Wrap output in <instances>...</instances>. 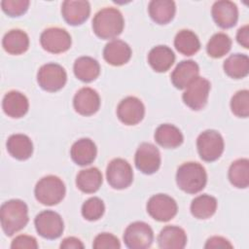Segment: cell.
Segmentation results:
<instances>
[{"label": "cell", "mask_w": 249, "mask_h": 249, "mask_svg": "<svg viewBox=\"0 0 249 249\" xmlns=\"http://www.w3.org/2000/svg\"><path fill=\"white\" fill-rule=\"evenodd\" d=\"M0 221L3 231L11 236L22 230L28 223V207L20 199H10L1 205Z\"/></svg>", "instance_id": "obj_1"}, {"label": "cell", "mask_w": 249, "mask_h": 249, "mask_svg": "<svg viewBox=\"0 0 249 249\" xmlns=\"http://www.w3.org/2000/svg\"><path fill=\"white\" fill-rule=\"evenodd\" d=\"M231 112L239 118H247L249 116V91L242 89L237 91L231 100Z\"/></svg>", "instance_id": "obj_36"}, {"label": "cell", "mask_w": 249, "mask_h": 249, "mask_svg": "<svg viewBox=\"0 0 249 249\" xmlns=\"http://www.w3.org/2000/svg\"><path fill=\"white\" fill-rule=\"evenodd\" d=\"M211 14L216 24L224 29L234 26L238 19L236 5L228 0L216 1L212 6Z\"/></svg>", "instance_id": "obj_16"}, {"label": "cell", "mask_w": 249, "mask_h": 249, "mask_svg": "<svg viewBox=\"0 0 249 249\" xmlns=\"http://www.w3.org/2000/svg\"><path fill=\"white\" fill-rule=\"evenodd\" d=\"M154 240L152 228L144 222L131 223L124 231V241L130 249L149 248Z\"/></svg>", "instance_id": "obj_8"}, {"label": "cell", "mask_w": 249, "mask_h": 249, "mask_svg": "<svg viewBox=\"0 0 249 249\" xmlns=\"http://www.w3.org/2000/svg\"><path fill=\"white\" fill-rule=\"evenodd\" d=\"M224 139L214 129H207L201 132L196 139L197 152L204 161L217 160L224 152Z\"/></svg>", "instance_id": "obj_5"}, {"label": "cell", "mask_w": 249, "mask_h": 249, "mask_svg": "<svg viewBox=\"0 0 249 249\" xmlns=\"http://www.w3.org/2000/svg\"><path fill=\"white\" fill-rule=\"evenodd\" d=\"M61 14L70 25H80L89 17L90 6L85 0H66L62 3Z\"/></svg>", "instance_id": "obj_17"}, {"label": "cell", "mask_w": 249, "mask_h": 249, "mask_svg": "<svg viewBox=\"0 0 249 249\" xmlns=\"http://www.w3.org/2000/svg\"><path fill=\"white\" fill-rule=\"evenodd\" d=\"M229 180L236 188L245 189L249 185V160L238 159L229 168Z\"/></svg>", "instance_id": "obj_33"}, {"label": "cell", "mask_w": 249, "mask_h": 249, "mask_svg": "<svg viewBox=\"0 0 249 249\" xmlns=\"http://www.w3.org/2000/svg\"><path fill=\"white\" fill-rule=\"evenodd\" d=\"M144 115V104L135 96H127L124 98L117 108V116L119 120L126 125L139 124L143 120Z\"/></svg>", "instance_id": "obj_14"}, {"label": "cell", "mask_w": 249, "mask_h": 249, "mask_svg": "<svg viewBox=\"0 0 249 249\" xmlns=\"http://www.w3.org/2000/svg\"><path fill=\"white\" fill-rule=\"evenodd\" d=\"M6 146L9 154L18 160H25L33 154V143L25 134H12L8 138Z\"/></svg>", "instance_id": "obj_24"}, {"label": "cell", "mask_w": 249, "mask_h": 249, "mask_svg": "<svg viewBox=\"0 0 249 249\" xmlns=\"http://www.w3.org/2000/svg\"><path fill=\"white\" fill-rule=\"evenodd\" d=\"M199 67L194 60H183L177 64L171 74V82L176 89H186L198 77Z\"/></svg>", "instance_id": "obj_19"}, {"label": "cell", "mask_w": 249, "mask_h": 249, "mask_svg": "<svg viewBox=\"0 0 249 249\" xmlns=\"http://www.w3.org/2000/svg\"><path fill=\"white\" fill-rule=\"evenodd\" d=\"M2 108L7 116L14 119H18L27 113L29 108L28 99L20 91L11 90L3 97Z\"/></svg>", "instance_id": "obj_20"}, {"label": "cell", "mask_w": 249, "mask_h": 249, "mask_svg": "<svg viewBox=\"0 0 249 249\" xmlns=\"http://www.w3.org/2000/svg\"><path fill=\"white\" fill-rule=\"evenodd\" d=\"M155 140L163 148L174 149L183 143L184 137L177 126L170 124H163L156 129Z\"/></svg>", "instance_id": "obj_25"}, {"label": "cell", "mask_w": 249, "mask_h": 249, "mask_svg": "<svg viewBox=\"0 0 249 249\" xmlns=\"http://www.w3.org/2000/svg\"><path fill=\"white\" fill-rule=\"evenodd\" d=\"M236 40L243 48H249V26L247 24L238 29L236 33Z\"/></svg>", "instance_id": "obj_41"}, {"label": "cell", "mask_w": 249, "mask_h": 249, "mask_svg": "<svg viewBox=\"0 0 249 249\" xmlns=\"http://www.w3.org/2000/svg\"><path fill=\"white\" fill-rule=\"evenodd\" d=\"M210 82L203 78L197 77L195 79L183 92L182 98L184 103L193 110L202 109L208 100L210 91Z\"/></svg>", "instance_id": "obj_11"}, {"label": "cell", "mask_w": 249, "mask_h": 249, "mask_svg": "<svg viewBox=\"0 0 249 249\" xmlns=\"http://www.w3.org/2000/svg\"><path fill=\"white\" fill-rule=\"evenodd\" d=\"M160 154L159 149L152 143L144 142L138 147L134 162L138 170L144 174H153L160 166Z\"/></svg>", "instance_id": "obj_13"}, {"label": "cell", "mask_w": 249, "mask_h": 249, "mask_svg": "<svg viewBox=\"0 0 249 249\" xmlns=\"http://www.w3.org/2000/svg\"><path fill=\"white\" fill-rule=\"evenodd\" d=\"M176 50L184 55H193L200 49V42L195 32L188 29L180 30L174 38Z\"/></svg>", "instance_id": "obj_31"}, {"label": "cell", "mask_w": 249, "mask_h": 249, "mask_svg": "<svg viewBox=\"0 0 249 249\" xmlns=\"http://www.w3.org/2000/svg\"><path fill=\"white\" fill-rule=\"evenodd\" d=\"M96 146L89 138H81L71 147L70 155L73 161L79 165L90 164L96 157Z\"/></svg>", "instance_id": "obj_22"}, {"label": "cell", "mask_w": 249, "mask_h": 249, "mask_svg": "<svg viewBox=\"0 0 249 249\" xmlns=\"http://www.w3.org/2000/svg\"><path fill=\"white\" fill-rule=\"evenodd\" d=\"M3 12L10 17H19L23 15L28 7V0H3L1 1Z\"/></svg>", "instance_id": "obj_37"}, {"label": "cell", "mask_w": 249, "mask_h": 249, "mask_svg": "<svg viewBox=\"0 0 249 249\" xmlns=\"http://www.w3.org/2000/svg\"><path fill=\"white\" fill-rule=\"evenodd\" d=\"M223 68L225 73L231 78H244L249 73V58L243 53H233L225 60Z\"/></svg>", "instance_id": "obj_30"}, {"label": "cell", "mask_w": 249, "mask_h": 249, "mask_svg": "<svg viewBox=\"0 0 249 249\" xmlns=\"http://www.w3.org/2000/svg\"><path fill=\"white\" fill-rule=\"evenodd\" d=\"M67 81V74L64 68L57 63H47L40 67L37 73L39 86L50 92L61 89Z\"/></svg>", "instance_id": "obj_6"}, {"label": "cell", "mask_w": 249, "mask_h": 249, "mask_svg": "<svg viewBox=\"0 0 249 249\" xmlns=\"http://www.w3.org/2000/svg\"><path fill=\"white\" fill-rule=\"evenodd\" d=\"M175 61V54L167 46H156L148 54V62L156 72L162 73L170 69Z\"/></svg>", "instance_id": "obj_23"}, {"label": "cell", "mask_w": 249, "mask_h": 249, "mask_svg": "<svg viewBox=\"0 0 249 249\" xmlns=\"http://www.w3.org/2000/svg\"><path fill=\"white\" fill-rule=\"evenodd\" d=\"M124 26L122 13L113 7L98 11L92 19V29L101 39H114L119 36Z\"/></svg>", "instance_id": "obj_2"}, {"label": "cell", "mask_w": 249, "mask_h": 249, "mask_svg": "<svg viewBox=\"0 0 249 249\" xmlns=\"http://www.w3.org/2000/svg\"><path fill=\"white\" fill-rule=\"evenodd\" d=\"M231 48V40L226 33L214 34L207 43L206 52L213 58H220L227 54Z\"/></svg>", "instance_id": "obj_34"}, {"label": "cell", "mask_w": 249, "mask_h": 249, "mask_svg": "<svg viewBox=\"0 0 249 249\" xmlns=\"http://www.w3.org/2000/svg\"><path fill=\"white\" fill-rule=\"evenodd\" d=\"M92 247L95 249H104V248H113L119 249L121 248V243L119 239L109 232H102L95 236Z\"/></svg>", "instance_id": "obj_38"}, {"label": "cell", "mask_w": 249, "mask_h": 249, "mask_svg": "<svg viewBox=\"0 0 249 249\" xmlns=\"http://www.w3.org/2000/svg\"><path fill=\"white\" fill-rule=\"evenodd\" d=\"M40 43L45 51L52 53H61L70 49L72 40L65 29L50 27L42 32Z\"/></svg>", "instance_id": "obj_12"}, {"label": "cell", "mask_w": 249, "mask_h": 249, "mask_svg": "<svg viewBox=\"0 0 249 249\" xmlns=\"http://www.w3.org/2000/svg\"><path fill=\"white\" fill-rule=\"evenodd\" d=\"M60 248L63 249H79V248H84V244L82 241L74 236H69L64 238L61 243H60Z\"/></svg>", "instance_id": "obj_42"}, {"label": "cell", "mask_w": 249, "mask_h": 249, "mask_svg": "<svg viewBox=\"0 0 249 249\" xmlns=\"http://www.w3.org/2000/svg\"><path fill=\"white\" fill-rule=\"evenodd\" d=\"M106 178L109 185L116 190L130 186L133 181V171L130 164L124 159L112 160L106 168Z\"/></svg>", "instance_id": "obj_7"}, {"label": "cell", "mask_w": 249, "mask_h": 249, "mask_svg": "<svg viewBox=\"0 0 249 249\" xmlns=\"http://www.w3.org/2000/svg\"><path fill=\"white\" fill-rule=\"evenodd\" d=\"M151 18L159 24H166L170 22L176 12L175 3L171 0H153L148 7Z\"/></svg>", "instance_id": "obj_27"}, {"label": "cell", "mask_w": 249, "mask_h": 249, "mask_svg": "<svg viewBox=\"0 0 249 249\" xmlns=\"http://www.w3.org/2000/svg\"><path fill=\"white\" fill-rule=\"evenodd\" d=\"M205 248H232V244L231 242L222 237V236H212L207 239L205 245Z\"/></svg>", "instance_id": "obj_40"}, {"label": "cell", "mask_w": 249, "mask_h": 249, "mask_svg": "<svg viewBox=\"0 0 249 249\" xmlns=\"http://www.w3.org/2000/svg\"><path fill=\"white\" fill-rule=\"evenodd\" d=\"M65 185L62 180L54 175H48L40 179L34 189L36 199L48 206L59 203L65 196Z\"/></svg>", "instance_id": "obj_4"}, {"label": "cell", "mask_w": 249, "mask_h": 249, "mask_svg": "<svg viewBox=\"0 0 249 249\" xmlns=\"http://www.w3.org/2000/svg\"><path fill=\"white\" fill-rule=\"evenodd\" d=\"M105 211L104 202L96 196L86 200L82 206V215L89 221H96L100 219Z\"/></svg>", "instance_id": "obj_35"}, {"label": "cell", "mask_w": 249, "mask_h": 249, "mask_svg": "<svg viewBox=\"0 0 249 249\" xmlns=\"http://www.w3.org/2000/svg\"><path fill=\"white\" fill-rule=\"evenodd\" d=\"M207 182L204 167L194 161L181 164L176 172L177 186L187 194H197L202 191Z\"/></svg>", "instance_id": "obj_3"}, {"label": "cell", "mask_w": 249, "mask_h": 249, "mask_svg": "<svg viewBox=\"0 0 249 249\" xmlns=\"http://www.w3.org/2000/svg\"><path fill=\"white\" fill-rule=\"evenodd\" d=\"M217 209V199L209 195H200L191 203V213L197 219H208Z\"/></svg>", "instance_id": "obj_32"}, {"label": "cell", "mask_w": 249, "mask_h": 249, "mask_svg": "<svg viewBox=\"0 0 249 249\" xmlns=\"http://www.w3.org/2000/svg\"><path fill=\"white\" fill-rule=\"evenodd\" d=\"M37 232L44 238H58L64 230V224L61 216L52 210L40 212L34 220Z\"/></svg>", "instance_id": "obj_9"}, {"label": "cell", "mask_w": 249, "mask_h": 249, "mask_svg": "<svg viewBox=\"0 0 249 249\" xmlns=\"http://www.w3.org/2000/svg\"><path fill=\"white\" fill-rule=\"evenodd\" d=\"M186 243L187 234L182 228L177 226L164 227L158 236L159 247L162 249H182Z\"/></svg>", "instance_id": "obj_21"}, {"label": "cell", "mask_w": 249, "mask_h": 249, "mask_svg": "<svg viewBox=\"0 0 249 249\" xmlns=\"http://www.w3.org/2000/svg\"><path fill=\"white\" fill-rule=\"evenodd\" d=\"M102 184V174L96 167L81 170L76 177V185L80 191L86 194H93L99 190Z\"/></svg>", "instance_id": "obj_29"}, {"label": "cell", "mask_w": 249, "mask_h": 249, "mask_svg": "<svg viewBox=\"0 0 249 249\" xmlns=\"http://www.w3.org/2000/svg\"><path fill=\"white\" fill-rule=\"evenodd\" d=\"M73 106L75 111L80 115L91 116L100 107L99 94L91 88H82L74 95Z\"/></svg>", "instance_id": "obj_15"}, {"label": "cell", "mask_w": 249, "mask_h": 249, "mask_svg": "<svg viewBox=\"0 0 249 249\" xmlns=\"http://www.w3.org/2000/svg\"><path fill=\"white\" fill-rule=\"evenodd\" d=\"M103 57L107 63L113 66H121L130 59L131 49L125 42L114 39L105 45Z\"/></svg>", "instance_id": "obj_18"}, {"label": "cell", "mask_w": 249, "mask_h": 249, "mask_svg": "<svg viewBox=\"0 0 249 249\" xmlns=\"http://www.w3.org/2000/svg\"><path fill=\"white\" fill-rule=\"evenodd\" d=\"M2 45L8 53L18 55L28 50L29 38L23 30L12 29L4 35Z\"/></svg>", "instance_id": "obj_26"}, {"label": "cell", "mask_w": 249, "mask_h": 249, "mask_svg": "<svg viewBox=\"0 0 249 249\" xmlns=\"http://www.w3.org/2000/svg\"><path fill=\"white\" fill-rule=\"evenodd\" d=\"M73 70L79 80L89 83L99 76L100 66L96 59L90 56H81L75 60Z\"/></svg>", "instance_id": "obj_28"}, {"label": "cell", "mask_w": 249, "mask_h": 249, "mask_svg": "<svg viewBox=\"0 0 249 249\" xmlns=\"http://www.w3.org/2000/svg\"><path fill=\"white\" fill-rule=\"evenodd\" d=\"M11 248L13 249H37L38 248V243L35 237L30 236V235H25L21 234L17 236L11 244Z\"/></svg>", "instance_id": "obj_39"}, {"label": "cell", "mask_w": 249, "mask_h": 249, "mask_svg": "<svg viewBox=\"0 0 249 249\" xmlns=\"http://www.w3.org/2000/svg\"><path fill=\"white\" fill-rule=\"evenodd\" d=\"M177 210L175 199L164 194L155 195L147 202V212L159 222H167L173 219L177 214Z\"/></svg>", "instance_id": "obj_10"}]
</instances>
